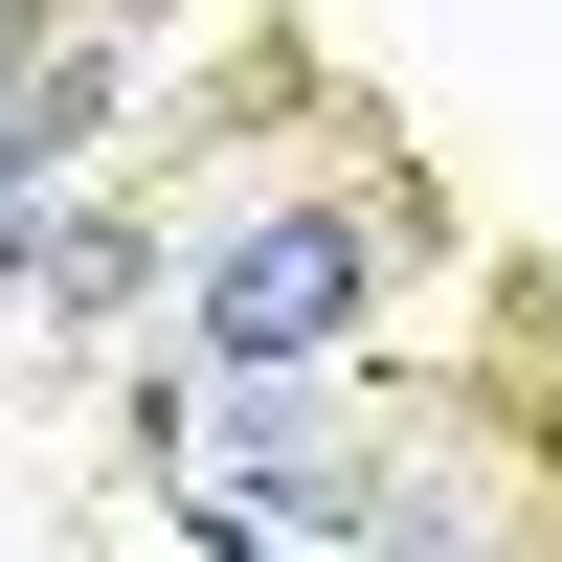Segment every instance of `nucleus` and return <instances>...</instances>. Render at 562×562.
<instances>
[{"label":"nucleus","mask_w":562,"mask_h":562,"mask_svg":"<svg viewBox=\"0 0 562 562\" xmlns=\"http://www.w3.org/2000/svg\"><path fill=\"white\" fill-rule=\"evenodd\" d=\"M360 293H383V225H360V203H270V225L203 248V315H180V338H203L225 383H270V360H338Z\"/></svg>","instance_id":"obj_1"}]
</instances>
